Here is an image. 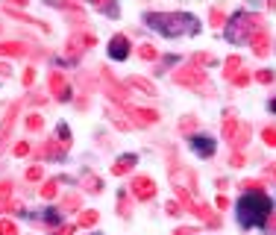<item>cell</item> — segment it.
Wrapping results in <instances>:
<instances>
[{
  "mask_svg": "<svg viewBox=\"0 0 276 235\" xmlns=\"http://www.w3.org/2000/svg\"><path fill=\"white\" fill-rule=\"evenodd\" d=\"M144 21H147L153 30H159L162 35H171V38L197 33V18L182 15V12H150Z\"/></svg>",
  "mask_w": 276,
  "mask_h": 235,
  "instance_id": "obj_1",
  "label": "cell"
},
{
  "mask_svg": "<svg viewBox=\"0 0 276 235\" xmlns=\"http://www.w3.org/2000/svg\"><path fill=\"white\" fill-rule=\"evenodd\" d=\"M270 215V200L264 197V191H247V197L238 203V220L241 226H259Z\"/></svg>",
  "mask_w": 276,
  "mask_h": 235,
  "instance_id": "obj_2",
  "label": "cell"
},
{
  "mask_svg": "<svg viewBox=\"0 0 276 235\" xmlns=\"http://www.w3.org/2000/svg\"><path fill=\"white\" fill-rule=\"evenodd\" d=\"M173 83L185 85V88H194V91H200V94H212V91H215L212 83H209V77H206V71H200L197 65L176 68V71H173Z\"/></svg>",
  "mask_w": 276,
  "mask_h": 235,
  "instance_id": "obj_3",
  "label": "cell"
},
{
  "mask_svg": "<svg viewBox=\"0 0 276 235\" xmlns=\"http://www.w3.org/2000/svg\"><path fill=\"white\" fill-rule=\"evenodd\" d=\"M259 27H261L259 15H253V12H238V15L232 18V24H229L226 35H229V41L241 44V41H247V38H253V33H256Z\"/></svg>",
  "mask_w": 276,
  "mask_h": 235,
  "instance_id": "obj_4",
  "label": "cell"
},
{
  "mask_svg": "<svg viewBox=\"0 0 276 235\" xmlns=\"http://www.w3.org/2000/svg\"><path fill=\"white\" fill-rule=\"evenodd\" d=\"M68 150H71V133H68V127H59L56 135L38 150V159H62Z\"/></svg>",
  "mask_w": 276,
  "mask_h": 235,
  "instance_id": "obj_5",
  "label": "cell"
},
{
  "mask_svg": "<svg viewBox=\"0 0 276 235\" xmlns=\"http://www.w3.org/2000/svg\"><path fill=\"white\" fill-rule=\"evenodd\" d=\"M94 41H97L94 33H74L68 41H65V56H68V59H80V56H83Z\"/></svg>",
  "mask_w": 276,
  "mask_h": 235,
  "instance_id": "obj_6",
  "label": "cell"
},
{
  "mask_svg": "<svg viewBox=\"0 0 276 235\" xmlns=\"http://www.w3.org/2000/svg\"><path fill=\"white\" fill-rule=\"evenodd\" d=\"M100 80H103V88H106V94L112 97L115 103H126V85H121L115 77H112V71L109 68H100Z\"/></svg>",
  "mask_w": 276,
  "mask_h": 235,
  "instance_id": "obj_7",
  "label": "cell"
},
{
  "mask_svg": "<svg viewBox=\"0 0 276 235\" xmlns=\"http://www.w3.org/2000/svg\"><path fill=\"white\" fill-rule=\"evenodd\" d=\"M123 109H126V115L132 118L135 127H153V124H159V112H153V109H141V106H129V103H123Z\"/></svg>",
  "mask_w": 276,
  "mask_h": 235,
  "instance_id": "obj_8",
  "label": "cell"
},
{
  "mask_svg": "<svg viewBox=\"0 0 276 235\" xmlns=\"http://www.w3.org/2000/svg\"><path fill=\"white\" fill-rule=\"evenodd\" d=\"M129 194H132L135 200H150L156 194V183L150 177H135V180L129 183Z\"/></svg>",
  "mask_w": 276,
  "mask_h": 235,
  "instance_id": "obj_9",
  "label": "cell"
},
{
  "mask_svg": "<svg viewBox=\"0 0 276 235\" xmlns=\"http://www.w3.org/2000/svg\"><path fill=\"white\" fill-rule=\"evenodd\" d=\"M50 94L56 97V100H71V83L59 74V71L50 74Z\"/></svg>",
  "mask_w": 276,
  "mask_h": 235,
  "instance_id": "obj_10",
  "label": "cell"
},
{
  "mask_svg": "<svg viewBox=\"0 0 276 235\" xmlns=\"http://www.w3.org/2000/svg\"><path fill=\"white\" fill-rule=\"evenodd\" d=\"M109 56H112V59H126V56H129V41H126V35L118 33L109 41Z\"/></svg>",
  "mask_w": 276,
  "mask_h": 235,
  "instance_id": "obj_11",
  "label": "cell"
},
{
  "mask_svg": "<svg viewBox=\"0 0 276 235\" xmlns=\"http://www.w3.org/2000/svg\"><path fill=\"white\" fill-rule=\"evenodd\" d=\"M18 112H21V103H12V106L6 109V118H3V124H0V144L9 138V133H12V124H15Z\"/></svg>",
  "mask_w": 276,
  "mask_h": 235,
  "instance_id": "obj_12",
  "label": "cell"
},
{
  "mask_svg": "<svg viewBox=\"0 0 276 235\" xmlns=\"http://www.w3.org/2000/svg\"><path fill=\"white\" fill-rule=\"evenodd\" d=\"M250 44H253V53H256L259 59H264V56L270 53V44H267V33H264V27L256 30V35L250 38Z\"/></svg>",
  "mask_w": 276,
  "mask_h": 235,
  "instance_id": "obj_13",
  "label": "cell"
},
{
  "mask_svg": "<svg viewBox=\"0 0 276 235\" xmlns=\"http://www.w3.org/2000/svg\"><path fill=\"white\" fill-rule=\"evenodd\" d=\"M126 88L141 91V94H147V97H156V85L150 83V80H144V77H132V80H126Z\"/></svg>",
  "mask_w": 276,
  "mask_h": 235,
  "instance_id": "obj_14",
  "label": "cell"
},
{
  "mask_svg": "<svg viewBox=\"0 0 276 235\" xmlns=\"http://www.w3.org/2000/svg\"><path fill=\"white\" fill-rule=\"evenodd\" d=\"M191 147H194V150H197V156H212V153H215V141H212V138H203V135H197V138H191Z\"/></svg>",
  "mask_w": 276,
  "mask_h": 235,
  "instance_id": "obj_15",
  "label": "cell"
},
{
  "mask_svg": "<svg viewBox=\"0 0 276 235\" xmlns=\"http://www.w3.org/2000/svg\"><path fill=\"white\" fill-rule=\"evenodd\" d=\"M132 165H135V156H132V153H126V156H121V159L112 165V173H115V177H123V173H129V170H132Z\"/></svg>",
  "mask_w": 276,
  "mask_h": 235,
  "instance_id": "obj_16",
  "label": "cell"
},
{
  "mask_svg": "<svg viewBox=\"0 0 276 235\" xmlns=\"http://www.w3.org/2000/svg\"><path fill=\"white\" fill-rule=\"evenodd\" d=\"M0 56H27V47L21 41H0Z\"/></svg>",
  "mask_w": 276,
  "mask_h": 235,
  "instance_id": "obj_17",
  "label": "cell"
},
{
  "mask_svg": "<svg viewBox=\"0 0 276 235\" xmlns=\"http://www.w3.org/2000/svg\"><path fill=\"white\" fill-rule=\"evenodd\" d=\"M12 209V183H0V212H9Z\"/></svg>",
  "mask_w": 276,
  "mask_h": 235,
  "instance_id": "obj_18",
  "label": "cell"
},
{
  "mask_svg": "<svg viewBox=\"0 0 276 235\" xmlns=\"http://www.w3.org/2000/svg\"><path fill=\"white\" fill-rule=\"evenodd\" d=\"M224 135L229 141L238 135V121H235V115H229V112H226V118H224Z\"/></svg>",
  "mask_w": 276,
  "mask_h": 235,
  "instance_id": "obj_19",
  "label": "cell"
},
{
  "mask_svg": "<svg viewBox=\"0 0 276 235\" xmlns=\"http://www.w3.org/2000/svg\"><path fill=\"white\" fill-rule=\"evenodd\" d=\"M238 68H241V56H229L226 65H224V77L226 80H232V77L238 74Z\"/></svg>",
  "mask_w": 276,
  "mask_h": 235,
  "instance_id": "obj_20",
  "label": "cell"
},
{
  "mask_svg": "<svg viewBox=\"0 0 276 235\" xmlns=\"http://www.w3.org/2000/svg\"><path fill=\"white\" fill-rule=\"evenodd\" d=\"M94 9H100L106 15H118V6H115V0H88Z\"/></svg>",
  "mask_w": 276,
  "mask_h": 235,
  "instance_id": "obj_21",
  "label": "cell"
},
{
  "mask_svg": "<svg viewBox=\"0 0 276 235\" xmlns=\"http://www.w3.org/2000/svg\"><path fill=\"white\" fill-rule=\"evenodd\" d=\"M56 191H59V183H56V180H47V183L38 188V194H41L44 200H53V197H56Z\"/></svg>",
  "mask_w": 276,
  "mask_h": 235,
  "instance_id": "obj_22",
  "label": "cell"
},
{
  "mask_svg": "<svg viewBox=\"0 0 276 235\" xmlns=\"http://www.w3.org/2000/svg\"><path fill=\"white\" fill-rule=\"evenodd\" d=\"M138 56H141L144 62H153V59H159V50H156L153 44H141V47H138Z\"/></svg>",
  "mask_w": 276,
  "mask_h": 235,
  "instance_id": "obj_23",
  "label": "cell"
},
{
  "mask_svg": "<svg viewBox=\"0 0 276 235\" xmlns=\"http://www.w3.org/2000/svg\"><path fill=\"white\" fill-rule=\"evenodd\" d=\"M41 127H44V118L41 115H30L27 118V130H30V133H38Z\"/></svg>",
  "mask_w": 276,
  "mask_h": 235,
  "instance_id": "obj_24",
  "label": "cell"
},
{
  "mask_svg": "<svg viewBox=\"0 0 276 235\" xmlns=\"http://www.w3.org/2000/svg\"><path fill=\"white\" fill-rule=\"evenodd\" d=\"M247 138H250V127H244L241 133H238L235 138H232V147H235V150H241L244 144H247Z\"/></svg>",
  "mask_w": 276,
  "mask_h": 235,
  "instance_id": "obj_25",
  "label": "cell"
},
{
  "mask_svg": "<svg viewBox=\"0 0 276 235\" xmlns=\"http://www.w3.org/2000/svg\"><path fill=\"white\" fill-rule=\"evenodd\" d=\"M250 80H253V74H250V71H238V74L232 77V85H238V88H244V85L250 83Z\"/></svg>",
  "mask_w": 276,
  "mask_h": 235,
  "instance_id": "obj_26",
  "label": "cell"
},
{
  "mask_svg": "<svg viewBox=\"0 0 276 235\" xmlns=\"http://www.w3.org/2000/svg\"><path fill=\"white\" fill-rule=\"evenodd\" d=\"M261 138H264L267 147H276V127H264L261 130Z\"/></svg>",
  "mask_w": 276,
  "mask_h": 235,
  "instance_id": "obj_27",
  "label": "cell"
},
{
  "mask_svg": "<svg viewBox=\"0 0 276 235\" xmlns=\"http://www.w3.org/2000/svg\"><path fill=\"white\" fill-rule=\"evenodd\" d=\"M194 130H197V118H185V121H179V133H185V135H188V133H194Z\"/></svg>",
  "mask_w": 276,
  "mask_h": 235,
  "instance_id": "obj_28",
  "label": "cell"
},
{
  "mask_svg": "<svg viewBox=\"0 0 276 235\" xmlns=\"http://www.w3.org/2000/svg\"><path fill=\"white\" fill-rule=\"evenodd\" d=\"M97 223V212H83L80 215V226H94Z\"/></svg>",
  "mask_w": 276,
  "mask_h": 235,
  "instance_id": "obj_29",
  "label": "cell"
},
{
  "mask_svg": "<svg viewBox=\"0 0 276 235\" xmlns=\"http://www.w3.org/2000/svg\"><path fill=\"white\" fill-rule=\"evenodd\" d=\"M215 62V56L212 53H194V65L200 68V65H212Z\"/></svg>",
  "mask_w": 276,
  "mask_h": 235,
  "instance_id": "obj_30",
  "label": "cell"
},
{
  "mask_svg": "<svg viewBox=\"0 0 276 235\" xmlns=\"http://www.w3.org/2000/svg\"><path fill=\"white\" fill-rule=\"evenodd\" d=\"M0 235H18V226L12 220H0Z\"/></svg>",
  "mask_w": 276,
  "mask_h": 235,
  "instance_id": "obj_31",
  "label": "cell"
},
{
  "mask_svg": "<svg viewBox=\"0 0 276 235\" xmlns=\"http://www.w3.org/2000/svg\"><path fill=\"white\" fill-rule=\"evenodd\" d=\"M41 177H44V168H41V165H33V168L27 170V180H30V183H35V180H41Z\"/></svg>",
  "mask_w": 276,
  "mask_h": 235,
  "instance_id": "obj_32",
  "label": "cell"
},
{
  "mask_svg": "<svg viewBox=\"0 0 276 235\" xmlns=\"http://www.w3.org/2000/svg\"><path fill=\"white\" fill-rule=\"evenodd\" d=\"M118 212H121L123 218H129V194H121V200H118Z\"/></svg>",
  "mask_w": 276,
  "mask_h": 235,
  "instance_id": "obj_33",
  "label": "cell"
},
{
  "mask_svg": "<svg viewBox=\"0 0 276 235\" xmlns=\"http://www.w3.org/2000/svg\"><path fill=\"white\" fill-rule=\"evenodd\" d=\"M209 24H212V27H224V12H221V9H212Z\"/></svg>",
  "mask_w": 276,
  "mask_h": 235,
  "instance_id": "obj_34",
  "label": "cell"
},
{
  "mask_svg": "<svg viewBox=\"0 0 276 235\" xmlns=\"http://www.w3.org/2000/svg\"><path fill=\"white\" fill-rule=\"evenodd\" d=\"M241 188H244V191H261L264 185H261V180H244Z\"/></svg>",
  "mask_w": 276,
  "mask_h": 235,
  "instance_id": "obj_35",
  "label": "cell"
},
{
  "mask_svg": "<svg viewBox=\"0 0 276 235\" xmlns=\"http://www.w3.org/2000/svg\"><path fill=\"white\" fill-rule=\"evenodd\" d=\"M109 118L115 121V127H118V130H129V124L123 121V115H118V112H112V109H109Z\"/></svg>",
  "mask_w": 276,
  "mask_h": 235,
  "instance_id": "obj_36",
  "label": "cell"
},
{
  "mask_svg": "<svg viewBox=\"0 0 276 235\" xmlns=\"http://www.w3.org/2000/svg\"><path fill=\"white\" fill-rule=\"evenodd\" d=\"M256 80H259V83H273V71H259V74H256Z\"/></svg>",
  "mask_w": 276,
  "mask_h": 235,
  "instance_id": "obj_37",
  "label": "cell"
},
{
  "mask_svg": "<svg viewBox=\"0 0 276 235\" xmlns=\"http://www.w3.org/2000/svg\"><path fill=\"white\" fill-rule=\"evenodd\" d=\"M86 188L88 191H100V180L97 177H86Z\"/></svg>",
  "mask_w": 276,
  "mask_h": 235,
  "instance_id": "obj_38",
  "label": "cell"
},
{
  "mask_svg": "<svg viewBox=\"0 0 276 235\" xmlns=\"http://www.w3.org/2000/svg\"><path fill=\"white\" fill-rule=\"evenodd\" d=\"M27 153H30V144H27V141H18L15 144V156H27Z\"/></svg>",
  "mask_w": 276,
  "mask_h": 235,
  "instance_id": "obj_39",
  "label": "cell"
},
{
  "mask_svg": "<svg viewBox=\"0 0 276 235\" xmlns=\"http://www.w3.org/2000/svg\"><path fill=\"white\" fill-rule=\"evenodd\" d=\"M229 162H232V168H241V165H244V156H241L238 150H235V153H232V159H229Z\"/></svg>",
  "mask_w": 276,
  "mask_h": 235,
  "instance_id": "obj_40",
  "label": "cell"
},
{
  "mask_svg": "<svg viewBox=\"0 0 276 235\" xmlns=\"http://www.w3.org/2000/svg\"><path fill=\"white\" fill-rule=\"evenodd\" d=\"M80 206V197H68V200L62 203V209H77Z\"/></svg>",
  "mask_w": 276,
  "mask_h": 235,
  "instance_id": "obj_41",
  "label": "cell"
},
{
  "mask_svg": "<svg viewBox=\"0 0 276 235\" xmlns=\"http://www.w3.org/2000/svg\"><path fill=\"white\" fill-rule=\"evenodd\" d=\"M165 212H168V215H173V218H176V215H179V203H168V206H165Z\"/></svg>",
  "mask_w": 276,
  "mask_h": 235,
  "instance_id": "obj_42",
  "label": "cell"
},
{
  "mask_svg": "<svg viewBox=\"0 0 276 235\" xmlns=\"http://www.w3.org/2000/svg\"><path fill=\"white\" fill-rule=\"evenodd\" d=\"M56 235H74V226L65 223V226H59V229H56Z\"/></svg>",
  "mask_w": 276,
  "mask_h": 235,
  "instance_id": "obj_43",
  "label": "cell"
},
{
  "mask_svg": "<svg viewBox=\"0 0 276 235\" xmlns=\"http://www.w3.org/2000/svg\"><path fill=\"white\" fill-rule=\"evenodd\" d=\"M173 235H194V226H179V229H173Z\"/></svg>",
  "mask_w": 276,
  "mask_h": 235,
  "instance_id": "obj_44",
  "label": "cell"
},
{
  "mask_svg": "<svg viewBox=\"0 0 276 235\" xmlns=\"http://www.w3.org/2000/svg\"><path fill=\"white\" fill-rule=\"evenodd\" d=\"M35 80V71H24V85H33Z\"/></svg>",
  "mask_w": 276,
  "mask_h": 235,
  "instance_id": "obj_45",
  "label": "cell"
},
{
  "mask_svg": "<svg viewBox=\"0 0 276 235\" xmlns=\"http://www.w3.org/2000/svg\"><path fill=\"white\" fill-rule=\"evenodd\" d=\"M9 74H12V71H9V65H6V62H0V77H9Z\"/></svg>",
  "mask_w": 276,
  "mask_h": 235,
  "instance_id": "obj_46",
  "label": "cell"
},
{
  "mask_svg": "<svg viewBox=\"0 0 276 235\" xmlns=\"http://www.w3.org/2000/svg\"><path fill=\"white\" fill-rule=\"evenodd\" d=\"M267 226H270V229H276V215H270V218H267Z\"/></svg>",
  "mask_w": 276,
  "mask_h": 235,
  "instance_id": "obj_47",
  "label": "cell"
},
{
  "mask_svg": "<svg viewBox=\"0 0 276 235\" xmlns=\"http://www.w3.org/2000/svg\"><path fill=\"white\" fill-rule=\"evenodd\" d=\"M267 177H273V180H276V165H273V168H267Z\"/></svg>",
  "mask_w": 276,
  "mask_h": 235,
  "instance_id": "obj_48",
  "label": "cell"
},
{
  "mask_svg": "<svg viewBox=\"0 0 276 235\" xmlns=\"http://www.w3.org/2000/svg\"><path fill=\"white\" fill-rule=\"evenodd\" d=\"M12 3H18V6H24V3H27V0H9V6H12Z\"/></svg>",
  "mask_w": 276,
  "mask_h": 235,
  "instance_id": "obj_49",
  "label": "cell"
},
{
  "mask_svg": "<svg viewBox=\"0 0 276 235\" xmlns=\"http://www.w3.org/2000/svg\"><path fill=\"white\" fill-rule=\"evenodd\" d=\"M270 112H276V100H270Z\"/></svg>",
  "mask_w": 276,
  "mask_h": 235,
  "instance_id": "obj_50",
  "label": "cell"
}]
</instances>
